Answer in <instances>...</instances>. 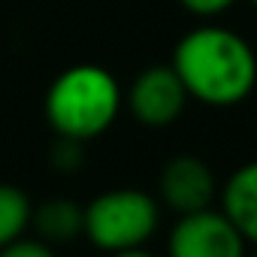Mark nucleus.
Wrapping results in <instances>:
<instances>
[{
	"label": "nucleus",
	"mask_w": 257,
	"mask_h": 257,
	"mask_svg": "<svg viewBox=\"0 0 257 257\" xmlns=\"http://www.w3.org/2000/svg\"><path fill=\"white\" fill-rule=\"evenodd\" d=\"M170 67L191 100L212 109L242 106L257 88V52L233 28L206 22L191 28L173 49Z\"/></svg>",
	"instance_id": "nucleus-1"
},
{
	"label": "nucleus",
	"mask_w": 257,
	"mask_h": 257,
	"mask_svg": "<svg viewBox=\"0 0 257 257\" xmlns=\"http://www.w3.org/2000/svg\"><path fill=\"white\" fill-rule=\"evenodd\" d=\"M121 109V82L100 64H73L61 70L43 97V115L52 134L82 146L103 137L118 121Z\"/></svg>",
	"instance_id": "nucleus-2"
},
{
	"label": "nucleus",
	"mask_w": 257,
	"mask_h": 257,
	"mask_svg": "<svg viewBox=\"0 0 257 257\" xmlns=\"http://www.w3.org/2000/svg\"><path fill=\"white\" fill-rule=\"evenodd\" d=\"M164 218V206L143 188H112L85 206L82 236L103 254L143 248L152 242Z\"/></svg>",
	"instance_id": "nucleus-3"
},
{
	"label": "nucleus",
	"mask_w": 257,
	"mask_h": 257,
	"mask_svg": "<svg viewBox=\"0 0 257 257\" xmlns=\"http://www.w3.org/2000/svg\"><path fill=\"white\" fill-rule=\"evenodd\" d=\"M248 242L215 206L176 215L167 233V257H245Z\"/></svg>",
	"instance_id": "nucleus-4"
},
{
	"label": "nucleus",
	"mask_w": 257,
	"mask_h": 257,
	"mask_svg": "<svg viewBox=\"0 0 257 257\" xmlns=\"http://www.w3.org/2000/svg\"><path fill=\"white\" fill-rule=\"evenodd\" d=\"M188 91L170 64H152L134 76L124 91V106L131 118L149 131H164L176 124L188 106Z\"/></svg>",
	"instance_id": "nucleus-5"
},
{
	"label": "nucleus",
	"mask_w": 257,
	"mask_h": 257,
	"mask_svg": "<svg viewBox=\"0 0 257 257\" xmlns=\"http://www.w3.org/2000/svg\"><path fill=\"white\" fill-rule=\"evenodd\" d=\"M218 191H221L218 176L203 158L176 155L161 167L155 197L173 215H188V212H200V209L215 206Z\"/></svg>",
	"instance_id": "nucleus-6"
},
{
	"label": "nucleus",
	"mask_w": 257,
	"mask_h": 257,
	"mask_svg": "<svg viewBox=\"0 0 257 257\" xmlns=\"http://www.w3.org/2000/svg\"><path fill=\"white\" fill-rule=\"evenodd\" d=\"M218 200L221 212L236 224L248 248H257V158L236 167L224 179Z\"/></svg>",
	"instance_id": "nucleus-7"
},
{
	"label": "nucleus",
	"mask_w": 257,
	"mask_h": 257,
	"mask_svg": "<svg viewBox=\"0 0 257 257\" xmlns=\"http://www.w3.org/2000/svg\"><path fill=\"white\" fill-rule=\"evenodd\" d=\"M31 230L37 239H43L52 248L70 245L85 230V206H79L76 200H67V197L46 200V203L34 206Z\"/></svg>",
	"instance_id": "nucleus-8"
},
{
	"label": "nucleus",
	"mask_w": 257,
	"mask_h": 257,
	"mask_svg": "<svg viewBox=\"0 0 257 257\" xmlns=\"http://www.w3.org/2000/svg\"><path fill=\"white\" fill-rule=\"evenodd\" d=\"M34 200L25 188L0 182V248L13 245L16 239L31 233Z\"/></svg>",
	"instance_id": "nucleus-9"
},
{
	"label": "nucleus",
	"mask_w": 257,
	"mask_h": 257,
	"mask_svg": "<svg viewBox=\"0 0 257 257\" xmlns=\"http://www.w3.org/2000/svg\"><path fill=\"white\" fill-rule=\"evenodd\" d=\"M0 257H58V251L52 245H46L43 239H37V236L28 233V236L16 239L13 245L0 248Z\"/></svg>",
	"instance_id": "nucleus-10"
},
{
	"label": "nucleus",
	"mask_w": 257,
	"mask_h": 257,
	"mask_svg": "<svg viewBox=\"0 0 257 257\" xmlns=\"http://www.w3.org/2000/svg\"><path fill=\"white\" fill-rule=\"evenodd\" d=\"M179 4H182L185 13H191V16L203 19V22H212V19L224 16V13H230L239 0H179Z\"/></svg>",
	"instance_id": "nucleus-11"
},
{
	"label": "nucleus",
	"mask_w": 257,
	"mask_h": 257,
	"mask_svg": "<svg viewBox=\"0 0 257 257\" xmlns=\"http://www.w3.org/2000/svg\"><path fill=\"white\" fill-rule=\"evenodd\" d=\"M52 164L64 173L76 170L82 164V143H73V140H58V149L52 152Z\"/></svg>",
	"instance_id": "nucleus-12"
},
{
	"label": "nucleus",
	"mask_w": 257,
	"mask_h": 257,
	"mask_svg": "<svg viewBox=\"0 0 257 257\" xmlns=\"http://www.w3.org/2000/svg\"><path fill=\"white\" fill-rule=\"evenodd\" d=\"M106 257H158L155 251H149L146 245L143 248H127V251H115V254H106Z\"/></svg>",
	"instance_id": "nucleus-13"
},
{
	"label": "nucleus",
	"mask_w": 257,
	"mask_h": 257,
	"mask_svg": "<svg viewBox=\"0 0 257 257\" xmlns=\"http://www.w3.org/2000/svg\"><path fill=\"white\" fill-rule=\"evenodd\" d=\"M245 257H257V248H251V251H248V254H245Z\"/></svg>",
	"instance_id": "nucleus-14"
},
{
	"label": "nucleus",
	"mask_w": 257,
	"mask_h": 257,
	"mask_svg": "<svg viewBox=\"0 0 257 257\" xmlns=\"http://www.w3.org/2000/svg\"><path fill=\"white\" fill-rule=\"evenodd\" d=\"M251 7H254V10H257V0H251Z\"/></svg>",
	"instance_id": "nucleus-15"
}]
</instances>
